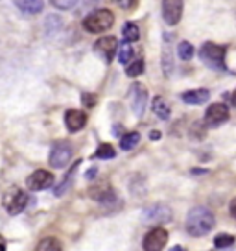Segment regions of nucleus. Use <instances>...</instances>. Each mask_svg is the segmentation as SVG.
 Here are the masks:
<instances>
[{
    "label": "nucleus",
    "mask_w": 236,
    "mask_h": 251,
    "mask_svg": "<svg viewBox=\"0 0 236 251\" xmlns=\"http://www.w3.org/2000/svg\"><path fill=\"white\" fill-rule=\"evenodd\" d=\"M94 174H96V170H91V172H87V179H91Z\"/></svg>",
    "instance_id": "34"
},
{
    "label": "nucleus",
    "mask_w": 236,
    "mask_h": 251,
    "mask_svg": "<svg viewBox=\"0 0 236 251\" xmlns=\"http://www.w3.org/2000/svg\"><path fill=\"white\" fill-rule=\"evenodd\" d=\"M72 157V144L67 141L57 142L50 151V165L54 168H65Z\"/></svg>",
    "instance_id": "7"
},
{
    "label": "nucleus",
    "mask_w": 236,
    "mask_h": 251,
    "mask_svg": "<svg viewBox=\"0 0 236 251\" xmlns=\"http://www.w3.org/2000/svg\"><path fill=\"white\" fill-rule=\"evenodd\" d=\"M235 244V236L233 235H225V233H221L214 238V246L216 248H229V246H233Z\"/></svg>",
    "instance_id": "27"
},
{
    "label": "nucleus",
    "mask_w": 236,
    "mask_h": 251,
    "mask_svg": "<svg viewBox=\"0 0 236 251\" xmlns=\"http://www.w3.org/2000/svg\"><path fill=\"white\" fill-rule=\"evenodd\" d=\"M168 37L170 35H165V45H163V69H165V74L170 78L173 71V59H172V47L168 45Z\"/></svg>",
    "instance_id": "18"
},
{
    "label": "nucleus",
    "mask_w": 236,
    "mask_h": 251,
    "mask_svg": "<svg viewBox=\"0 0 236 251\" xmlns=\"http://www.w3.org/2000/svg\"><path fill=\"white\" fill-rule=\"evenodd\" d=\"M231 105H233V107H236V91L233 93V96H231Z\"/></svg>",
    "instance_id": "33"
},
{
    "label": "nucleus",
    "mask_w": 236,
    "mask_h": 251,
    "mask_svg": "<svg viewBox=\"0 0 236 251\" xmlns=\"http://www.w3.org/2000/svg\"><path fill=\"white\" fill-rule=\"evenodd\" d=\"M111 2L120 6L122 9H135L139 6V0H111Z\"/></svg>",
    "instance_id": "29"
},
{
    "label": "nucleus",
    "mask_w": 236,
    "mask_h": 251,
    "mask_svg": "<svg viewBox=\"0 0 236 251\" xmlns=\"http://www.w3.org/2000/svg\"><path fill=\"white\" fill-rule=\"evenodd\" d=\"M2 203H4V209H6L9 214L15 216V214H21V212L26 209V205H28V194L24 192L23 188L13 187L4 194Z\"/></svg>",
    "instance_id": "4"
},
{
    "label": "nucleus",
    "mask_w": 236,
    "mask_h": 251,
    "mask_svg": "<svg viewBox=\"0 0 236 251\" xmlns=\"http://www.w3.org/2000/svg\"><path fill=\"white\" fill-rule=\"evenodd\" d=\"M118 61L122 65H127L129 61H133V48L129 45H118Z\"/></svg>",
    "instance_id": "25"
},
{
    "label": "nucleus",
    "mask_w": 236,
    "mask_h": 251,
    "mask_svg": "<svg viewBox=\"0 0 236 251\" xmlns=\"http://www.w3.org/2000/svg\"><path fill=\"white\" fill-rule=\"evenodd\" d=\"M177 55H179V59H183V61H190L194 57V47H192V43L181 41L177 45Z\"/></svg>",
    "instance_id": "22"
},
{
    "label": "nucleus",
    "mask_w": 236,
    "mask_h": 251,
    "mask_svg": "<svg viewBox=\"0 0 236 251\" xmlns=\"http://www.w3.org/2000/svg\"><path fill=\"white\" fill-rule=\"evenodd\" d=\"M89 196L96 200V201H100V203H113L115 200H117V194H115V190L111 188L109 183H98V185H93V187L89 188Z\"/></svg>",
    "instance_id": "13"
},
{
    "label": "nucleus",
    "mask_w": 236,
    "mask_h": 251,
    "mask_svg": "<svg viewBox=\"0 0 236 251\" xmlns=\"http://www.w3.org/2000/svg\"><path fill=\"white\" fill-rule=\"evenodd\" d=\"M15 6L24 13H30V15H35V13H41L43 8H45V0H13Z\"/></svg>",
    "instance_id": "16"
},
{
    "label": "nucleus",
    "mask_w": 236,
    "mask_h": 251,
    "mask_svg": "<svg viewBox=\"0 0 236 251\" xmlns=\"http://www.w3.org/2000/svg\"><path fill=\"white\" fill-rule=\"evenodd\" d=\"M81 165V161H76V163H74V166H72L71 170H69V172L65 174V177H63V181H61V183H59V187L55 188L54 190V194L57 198L59 196H63L65 194V190H69V187H71V183H72V177H74V174H76V170H78V166Z\"/></svg>",
    "instance_id": "17"
},
{
    "label": "nucleus",
    "mask_w": 236,
    "mask_h": 251,
    "mask_svg": "<svg viewBox=\"0 0 236 251\" xmlns=\"http://www.w3.org/2000/svg\"><path fill=\"white\" fill-rule=\"evenodd\" d=\"M229 212H231V216L236 220V198L231 201V205H229Z\"/></svg>",
    "instance_id": "31"
},
{
    "label": "nucleus",
    "mask_w": 236,
    "mask_h": 251,
    "mask_svg": "<svg viewBox=\"0 0 236 251\" xmlns=\"http://www.w3.org/2000/svg\"><path fill=\"white\" fill-rule=\"evenodd\" d=\"M50 2H52L54 8H57V9H72L78 4V0H50Z\"/></svg>",
    "instance_id": "28"
},
{
    "label": "nucleus",
    "mask_w": 236,
    "mask_h": 251,
    "mask_svg": "<svg viewBox=\"0 0 236 251\" xmlns=\"http://www.w3.org/2000/svg\"><path fill=\"white\" fill-rule=\"evenodd\" d=\"M209 98H211V93L207 89H192V91L181 94V100L189 105H201V103L209 102Z\"/></svg>",
    "instance_id": "15"
},
{
    "label": "nucleus",
    "mask_w": 236,
    "mask_h": 251,
    "mask_svg": "<svg viewBox=\"0 0 236 251\" xmlns=\"http://www.w3.org/2000/svg\"><path fill=\"white\" fill-rule=\"evenodd\" d=\"M37 250L39 251H59L61 250V242H59L57 238H54V236H48V238H45L43 242L37 244Z\"/></svg>",
    "instance_id": "23"
},
{
    "label": "nucleus",
    "mask_w": 236,
    "mask_h": 251,
    "mask_svg": "<svg viewBox=\"0 0 236 251\" xmlns=\"http://www.w3.org/2000/svg\"><path fill=\"white\" fill-rule=\"evenodd\" d=\"M216 226V218L214 214L207 207H194L192 211L187 214V222L185 227L192 236H205L209 235Z\"/></svg>",
    "instance_id": "1"
},
{
    "label": "nucleus",
    "mask_w": 236,
    "mask_h": 251,
    "mask_svg": "<svg viewBox=\"0 0 236 251\" xmlns=\"http://www.w3.org/2000/svg\"><path fill=\"white\" fill-rule=\"evenodd\" d=\"M115 155H117V151H115L113 144H109V142H103V144H100V146H98V150H96V153H94L96 159H113Z\"/></svg>",
    "instance_id": "24"
},
{
    "label": "nucleus",
    "mask_w": 236,
    "mask_h": 251,
    "mask_svg": "<svg viewBox=\"0 0 236 251\" xmlns=\"http://www.w3.org/2000/svg\"><path fill=\"white\" fill-rule=\"evenodd\" d=\"M139 141H141V133H137V131L126 133L122 137V141H120V148L124 150V151H129V150H133L139 144Z\"/></svg>",
    "instance_id": "21"
},
{
    "label": "nucleus",
    "mask_w": 236,
    "mask_h": 251,
    "mask_svg": "<svg viewBox=\"0 0 236 251\" xmlns=\"http://www.w3.org/2000/svg\"><path fill=\"white\" fill-rule=\"evenodd\" d=\"M54 174L48 172V170H35V172L26 179V185L30 190L37 192V190H45V188L52 187L54 185Z\"/></svg>",
    "instance_id": "12"
},
{
    "label": "nucleus",
    "mask_w": 236,
    "mask_h": 251,
    "mask_svg": "<svg viewBox=\"0 0 236 251\" xmlns=\"http://www.w3.org/2000/svg\"><path fill=\"white\" fill-rule=\"evenodd\" d=\"M225 54L227 48L216 45V43H205L203 47L199 48V59L214 71H223L225 69Z\"/></svg>",
    "instance_id": "2"
},
{
    "label": "nucleus",
    "mask_w": 236,
    "mask_h": 251,
    "mask_svg": "<svg viewBox=\"0 0 236 251\" xmlns=\"http://www.w3.org/2000/svg\"><path fill=\"white\" fill-rule=\"evenodd\" d=\"M142 72H144V61H142V59H135L131 65H127L126 67V74L129 76V78L141 76Z\"/></svg>",
    "instance_id": "26"
},
{
    "label": "nucleus",
    "mask_w": 236,
    "mask_h": 251,
    "mask_svg": "<svg viewBox=\"0 0 236 251\" xmlns=\"http://www.w3.org/2000/svg\"><path fill=\"white\" fill-rule=\"evenodd\" d=\"M168 242V231L165 227H153L144 236L142 248L146 251H161Z\"/></svg>",
    "instance_id": "8"
},
{
    "label": "nucleus",
    "mask_w": 236,
    "mask_h": 251,
    "mask_svg": "<svg viewBox=\"0 0 236 251\" xmlns=\"http://www.w3.org/2000/svg\"><path fill=\"white\" fill-rule=\"evenodd\" d=\"M81 102H83V105H85V107H94L96 102H98V98H96L94 94L85 93V94H81Z\"/></svg>",
    "instance_id": "30"
},
{
    "label": "nucleus",
    "mask_w": 236,
    "mask_h": 251,
    "mask_svg": "<svg viewBox=\"0 0 236 251\" xmlns=\"http://www.w3.org/2000/svg\"><path fill=\"white\" fill-rule=\"evenodd\" d=\"M153 113L157 115L161 120H168L170 115H172V111H170V105L165 102V98L163 96H157V98H153Z\"/></svg>",
    "instance_id": "19"
},
{
    "label": "nucleus",
    "mask_w": 236,
    "mask_h": 251,
    "mask_svg": "<svg viewBox=\"0 0 236 251\" xmlns=\"http://www.w3.org/2000/svg\"><path fill=\"white\" fill-rule=\"evenodd\" d=\"M122 35H124V41L126 43H135L141 37V31H139V26L135 23H126L124 28H122Z\"/></svg>",
    "instance_id": "20"
},
{
    "label": "nucleus",
    "mask_w": 236,
    "mask_h": 251,
    "mask_svg": "<svg viewBox=\"0 0 236 251\" xmlns=\"http://www.w3.org/2000/svg\"><path fill=\"white\" fill-rule=\"evenodd\" d=\"M170 220H172V209H168L163 203L146 207L142 212V222H146V224H166Z\"/></svg>",
    "instance_id": "5"
},
{
    "label": "nucleus",
    "mask_w": 236,
    "mask_h": 251,
    "mask_svg": "<svg viewBox=\"0 0 236 251\" xmlns=\"http://www.w3.org/2000/svg\"><path fill=\"white\" fill-rule=\"evenodd\" d=\"M87 124V115L85 111L79 109H69L65 113V126L71 133H76L79 129H83Z\"/></svg>",
    "instance_id": "14"
},
{
    "label": "nucleus",
    "mask_w": 236,
    "mask_h": 251,
    "mask_svg": "<svg viewBox=\"0 0 236 251\" xmlns=\"http://www.w3.org/2000/svg\"><path fill=\"white\" fill-rule=\"evenodd\" d=\"M183 17V0H163V19L168 26L179 24Z\"/></svg>",
    "instance_id": "10"
},
{
    "label": "nucleus",
    "mask_w": 236,
    "mask_h": 251,
    "mask_svg": "<svg viewBox=\"0 0 236 251\" xmlns=\"http://www.w3.org/2000/svg\"><path fill=\"white\" fill-rule=\"evenodd\" d=\"M229 120V107L225 103H212L207 113H205V124L211 127H218V126L225 124Z\"/></svg>",
    "instance_id": "9"
},
{
    "label": "nucleus",
    "mask_w": 236,
    "mask_h": 251,
    "mask_svg": "<svg viewBox=\"0 0 236 251\" xmlns=\"http://www.w3.org/2000/svg\"><path fill=\"white\" fill-rule=\"evenodd\" d=\"M113 23H115V15L109 9H96L83 19L81 26L89 33H103L113 26Z\"/></svg>",
    "instance_id": "3"
},
{
    "label": "nucleus",
    "mask_w": 236,
    "mask_h": 251,
    "mask_svg": "<svg viewBox=\"0 0 236 251\" xmlns=\"http://www.w3.org/2000/svg\"><path fill=\"white\" fill-rule=\"evenodd\" d=\"M129 98H131V111L137 117H142L148 105V89L142 83H133V87L129 89Z\"/></svg>",
    "instance_id": "6"
},
{
    "label": "nucleus",
    "mask_w": 236,
    "mask_h": 251,
    "mask_svg": "<svg viewBox=\"0 0 236 251\" xmlns=\"http://www.w3.org/2000/svg\"><path fill=\"white\" fill-rule=\"evenodd\" d=\"M96 54L102 57L105 63H111L115 59V54L118 52V41L117 37H102L94 43Z\"/></svg>",
    "instance_id": "11"
},
{
    "label": "nucleus",
    "mask_w": 236,
    "mask_h": 251,
    "mask_svg": "<svg viewBox=\"0 0 236 251\" xmlns=\"http://www.w3.org/2000/svg\"><path fill=\"white\" fill-rule=\"evenodd\" d=\"M150 139L151 141H159V139H161V131H151Z\"/></svg>",
    "instance_id": "32"
}]
</instances>
